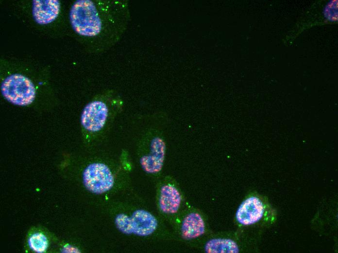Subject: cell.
Here are the masks:
<instances>
[{"mask_svg": "<svg viewBox=\"0 0 338 253\" xmlns=\"http://www.w3.org/2000/svg\"><path fill=\"white\" fill-rule=\"evenodd\" d=\"M205 230L204 220L198 213L192 212L186 215L182 222L181 233L185 239H192L203 235Z\"/></svg>", "mask_w": 338, "mask_h": 253, "instance_id": "30bf717a", "label": "cell"}, {"mask_svg": "<svg viewBox=\"0 0 338 253\" xmlns=\"http://www.w3.org/2000/svg\"><path fill=\"white\" fill-rule=\"evenodd\" d=\"M123 107L122 98L113 92L106 98L96 99L88 103L80 116L81 131L84 141L91 143L105 138Z\"/></svg>", "mask_w": 338, "mask_h": 253, "instance_id": "6da1fadb", "label": "cell"}, {"mask_svg": "<svg viewBox=\"0 0 338 253\" xmlns=\"http://www.w3.org/2000/svg\"><path fill=\"white\" fill-rule=\"evenodd\" d=\"M114 220L116 228L120 233L141 237L151 235L158 225L155 217L143 208H134L127 211H119Z\"/></svg>", "mask_w": 338, "mask_h": 253, "instance_id": "277c9868", "label": "cell"}, {"mask_svg": "<svg viewBox=\"0 0 338 253\" xmlns=\"http://www.w3.org/2000/svg\"><path fill=\"white\" fill-rule=\"evenodd\" d=\"M264 212L262 201L256 197H250L243 201L236 214L237 221L243 225L253 224L259 221Z\"/></svg>", "mask_w": 338, "mask_h": 253, "instance_id": "52a82bcc", "label": "cell"}, {"mask_svg": "<svg viewBox=\"0 0 338 253\" xmlns=\"http://www.w3.org/2000/svg\"><path fill=\"white\" fill-rule=\"evenodd\" d=\"M182 202L181 195L173 184L167 183L160 188L158 195V207L160 210L167 215L177 213Z\"/></svg>", "mask_w": 338, "mask_h": 253, "instance_id": "ba28073f", "label": "cell"}, {"mask_svg": "<svg viewBox=\"0 0 338 253\" xmlns=\"http://www.w3.org/2000/svg\"><path fill=\"white\" fill-rule=\"evenodd\" d=\"M30 248L34 252L42 253L46 252L48 247V240L46 236L38 232L32 235L28 239Z\"/></svg>", "mask_w": 338, "mask_h": 253, "instance_id": "7c38bea8", "label": "cell"}, {"mask_svg": "<svg viewBox=\"0 0 338 253\" xmlns=\"http://www.w3.org/2000/svg\"><path fill=\"white\" fill-rule=\"evenodd\" d=\"M82 181L91 193L101 194L121 185L128 180V175L119 162L108 163L96 161L87 164L83 170Z\"/></svg>", "mask_w": 338, "mask_h": 253, "instance_id": "7a4b0ae2", "label": "cell"}, {"mask_svg": "<svg viewBox=\"0 0 338 253\" xmlns=\"http://www.w3.org/2000/svg\"><path fill=\"white\" fill-rule=\"evenodd\" d=\"M60 4L57 0H34L32 13L38 24H47L54 21L59 15Z\"/></svg>", "mask_w": 338, "mask_h": 253, "instance_id": "9c48e42d", "label": "cell"}, {"mask_svg": "<svg viewBox=\"0 0 338 253\" xmlns=\"http://www.w3.org/2000/svg\"><path fill=\"white\" fill-rule=\"evenodd\" d=\"M0 90L7 101L19 106L31 105L36 96V89L33 82L18 73L6 77L1 84Z\"/></svg>", "mask_w": 338, "mask_h": 253, "instance_id": "8992f818", "label": "cell"}, {"mask_svg": "<svg viewBox=\"0 0 338 253\" xmlns=\"http://www.w3.org/2000/svg\"><path fill=\"white\" fill-rule=\"evenodd\" d=\"M69 18L72 27L76 33L85 37L97 36L101 18L93 1H76L70 9Z\"/></svg>", "mask_w": 338, "mask_h": 253, "instance_id": "5b68a950", "label": "cell"}, {"mask_svg": "<svg viewBox=\"0 0 338 253\" xmlns=\"http://www.w3.org/2000/svg\"><path fill=\"white\" fill-rule=\"evenodd\" d=\"M207 253H237L239 248L233 240L226 238H215L209 240L205 245Z\"/></svg>", "mask_w": 338, "mask_h": 253, "instance_id": "8fae6325", "label": "cell"}, {"mask_svg": "<svg viewBox=\"0 0 338 253\" xmlns=\"http://www.w3.org/2000/svg\"><path fill=\"white\" fill-rule=\"evenodd\" d=\"M162 131L150 126L140 133L137 141V157L139 164L147 174L155 175L162 170L166 145Z\"/></svg>", "mask_w": 338, "mask_h": 253, "instance_id": "3957f363", "label": "cell"}]
</instances>
